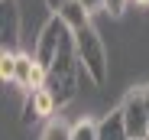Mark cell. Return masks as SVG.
<instances>
[{
	"label": "cell",
	"mask_w": 149,
	"mask_h": 140,
	"mask_svg": "<svg viewBox=\"0 0 149 140\" xmlns=\"http://www.w3.org/2000/svg\"><path fill=\"white\" fill-rule=\"evenodd\" d=\"M13 85H19V88H26V91H33V88H42L45 85V65L36 59V56H16V75H13Z\"/></svg>",
	"instance_id": "52a82bcc"
},
{
	"label": "cell",
	"mask_w": 149,
	"mask_h": 140,
	"mask_svg": "<svg viewBox=\"0 0 149 140\" xmlns=\"http://www.w3.org/2000/svg\"><path fill=\"white\" fill-rule=\"evenodd\" d=\"M123 111V121H127V130L133 140H146L149 137V111H146V95L143 88H133L120 104Z\"/></svg>",
	"instance_id": "3957f363"
},
{
	"label": "cell",
	"mask_w": 149,
	"mask_h": 140,
	"mask_svg": "<svg viewBox=\"0 0 149 140\" xmlns=\"http://www.w3.org/2000/svg\"><path fill=\"white\" fill-rule=\"evenodd\" d=\"M45 4H49V7H52V10H58V7L65 4V0H45Z\"/></svg>",
	"instance_id": "9a60e30c"
},
{
	"label": "cell",
	"mask_w": 149,
	"mask_h": 140,
	"mask_svg": "<svg viewBox=\"0 0 149 140\" xmlns=\"http://www.w3.org/2000/svg\"><path fill=\"white\" fill-rule=\"evenodd\" d=\"M97 140H133L127 130V121H123V111H110L107 117L97 124Z\"/></svg>",
	"instance_id": "ba28073f"
},
{
	"label": "cell",
	"mask_w": 149,
	"mask_h": 140,
	"mask_svg": "<svg viewBox=\"0 0 149 140\" xmlns=\"http://www.w3.org/2000/svg\"><path fill=\"white\" fill-rule=\"evenodd\" d=\"M42 140H71V127H65L62 121H49L42 130Z\"/></svg>",
	"instance_id": "7c38bea8"
},
{
	"label": "cell",
	"mask_w": 149,
	"mask_h": 140,
	"mask_svg": "<svg viewBox=\"0 0 149 140\" xmlns=\"http://www.w3.org/2000/svg\"><path fill=\"white\" fill-rule=\"evenodd\" d=\"M88 13H97V10H107V0H81Z\"/></svg>",
	"instance_id": "5bb4252c"
},
{
	"label": "cell",
	"mask_w": 149,
	"mask_h": 140,
	"mask_svg": "<svg viewBox=\"0 0 149 140\" xmlns=\"http://www.w3.org/2000/svg\"><path fill=\"white\" fill-rule=\"evenodd\" d=\"M71 140H97V124L91 117H81L71 127Z\"/></svg>",
	"instance_id": "8fae6325"
},
{
	"label": "cell",
	"mask_w": 149,
	"mask_h": 140,
	"mask_svg": "<svg viewBox=\"0 0 149 140\" xmlns=\"http://www.w3.org/2000/svg\"><path fill=\"white\" fill-rule=\"evenodd\" d=\"M19 7H16V0H0V46L3 49H13L19 52L16 46H19Z\"/></svg>",
	"instance_id": "8992f818"
},
{
	"label": "cell",
	"mask_w": 149,
	"mask_h": 140,
	"mask_svg": "<svg viewBox=\"0 0 149 140\" xmlns=\"http://www.w3.org/2000/svg\"><path fill=\"white\" fill-rule=\"evenodd\" d=\"M74 49H78L81 68H84V78L91 85H104L107 82V49H104V39L91 23L81 30H74Z\"/></svg>",
	"instance_id": "7a4b0ae2"
},
{
	"label": "cell",
	"mask_w": 149,
	"mask_h": 140,
	"mask_svg": "<svg viewBox=\"0 0 149 140\" xmlns=\"http://www.w3.org/2000/svg\"><path fill=\"white\" fill-rule=\"evenodd\" d=\"M55 111H58L55 95L42 85V88L26 91V104H23V117H19V121H23V127H33V124H39V121H49Z\"/></svg>",
	"instance_id": "5b68a950"
},
{
	"label": "cell",
	"mask_w": 149,
	"mask_h": 140,
	"mask_svg": "<svg viewBox=\"0 0 149 140\" xmlns=\"http://www.w3.org/2000/svg\"><path fill=\"white\" fill-rule=\"evenodd\" d=\"M65 36H68V26H65V20L55 13V16L42 26V33H39V39H36V52H33V56L49 68V65L55 62V56H58V49H62Z\"/></svg>",
	"instance_id": "277c9868"
},
{
	"label": "cell",
	"mask_w": 149,
	"mask_h": 140,
	"mask_svg": "<svg viewBox=\"0 0 149 140\" xmlns=\"http://www.w3.org/2000/svg\"><path fill=\"white\" fill-rule=\"evenodd\" d=\"M62 20H65V26L74 33V30H81V26H88V23H91V13L84 10V4H81V0H65V4L55 10Z\"/></svg>",
	"instance_id": "9c48e42d"
},
{
	"label": "cell",
	"mask_w": 149,
	"mask_h": 140,
	"mask_svg": "<svg viewBox=\"0 0 149 140\" xmlns=\"http://www.w3.org/2000/svg\"><path fill=\"white\" fill-rule=\"evenodd\" d=\"M16 56L19 52H13V49H0V78L3 82H13V75H16Z\"/></svg>",
	"instance_id": "30bf717a"
},
{
	"label": "cell",
	"mask_w": 149,
	"mask_h": 140,
	"mask_svg": "<svg viewBox=\"0 0 149 140\" xmlns=\"http://www.w3.org/2000/svg\"><path fill=\"white\" fill-rule=\"evenodd\" d=\"M143 95H146V111H149V85L143 88Z\"/></svg>",
	"instance_id": "e0dca14e"
},
{
	"label": "cell",
	"mask_w": 149,
	"mask_h": 140,
	"mask_svg": "<svg viewBox=\"0 0 149 140\" xmlns=\"http://www.w3.org/2000/svg\"><path fill=\"white\" fill-rule=\"evenodd\" d=\"M84 78V68H81V59H78V49H74V33L68 30L62 49L55 56V62L45 68V88L55 95L58 108L68 104L74 95H78V82Z\"/></svg>",
	"instance_id": "6da1fadb"
},
{
	"label": "cell",
	"mask_w": 149,
	"mask_h": 140,
	"mask_svg": "<svg viewBox=\"0 0 149 140\" xmlns=\"http://www.w3.org/2000/svg\"><path fill=\"white\" fill-rule=\"evenodd\" d=\"M127 4H130V0H107V13L110 16H120L123 10H127Z\"/></svg>",
	"instance_id": "4fadbf2b"
},
{
	"label": "cell",
	"mask_w": 149,
	"mask_h": 140,
	"mask_svg": "<svg viewBox=\"0 0 149 140\" xmlns=\"http://www.w3.org/2000/svg\"><path fill=\"white\" fill-rule=\"evenodd\" d=\"M130 4H136V7H149V0H130Z\"/></svg>",
	"instance_id": "2e32d148"
}]
</instances>
